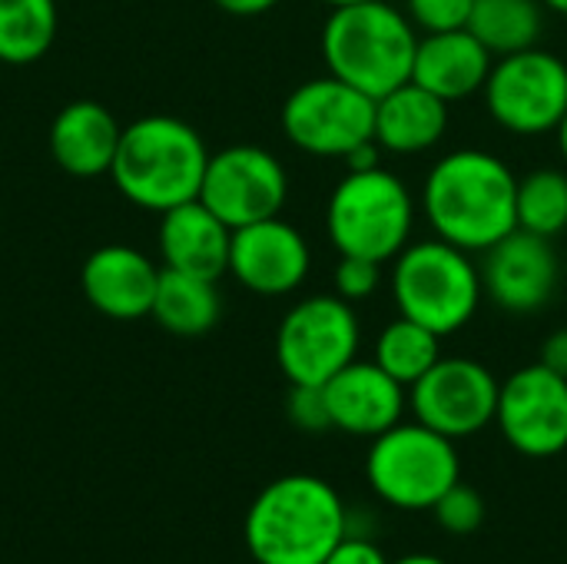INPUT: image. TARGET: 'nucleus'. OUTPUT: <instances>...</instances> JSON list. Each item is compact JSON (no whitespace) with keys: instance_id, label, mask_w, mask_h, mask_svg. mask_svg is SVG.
Instances as JSON below:
<instances>
[{"instance_id":"e433bc0d","label":"nucleus","mask_w":567,"mask_h":564,"mask_svg":"<svg viewBox=\"0 0 567 564\" xmlns=\"http://www.w3.org/2000/svg\"><path fill=\"white\" fill-rule=\"evenodd\" d=\"M551 13H561V17H567V0H542Z\"/></svg>"},{"instance_id":"1a4fd4ad","label":"nucleus","mask_w":567,"mask_h":564,"mask_svg":"<svg viewBox=\"0 0 567 564\" xmlns=\"http://www.w3.org/2000/svg\"><path fill=\"white\" fill-rule=\"evenodd\" d=\"M485 110L512 136L555 133L567 113V63L542 47L495 57L485 80Z\"/></svg>"},{"instance_id":"20e7f679","label":"nucleus","mask_w":567,"mask_h":564,"mask_svg":"<svg viewBox=\"0 0 567 564\" xmlns=\"http://www.w3.org/2000/svg\"><path fill=\"white\" fill-rule=\"evenodd\" d=\"M419 30L389 0L332 7L322 23V60L332 76L372 100L412 80Z\"/></svg>"},{"instance_id":"6ab92c4d","label":"nucleus","mask_w":567,"mask_h":564,"mask_svg":"<svg viewBox=\"0 0 567 564\" xmlns=\"http://www.w3.org/2000/svg\"><path fill=\"white\" fill-rule=\"evenodd\" d=\"M123 126L116 116L96 103V100H70L66 106L56 110L47 146L53 163L76 176V180H93V176H110L116 146H120Z\"/></svg>"},{"instance_id":"0eeeda50","label":"nucleus","mask_w":567,"mask_h":564,"mask_svg":"<svg viewBox=\"0 0 567 564\" xmlns=\"http://www.w3.org/2000/svg\"><path fill=\"white\" fill-rule=\"evenodd\" d=\"M365 479L385 505L402 512H432L435 502L462 479V459L452 439L412 419L372 439Z\"/></svg>"},{"instance_id":"9d476101","label":"nucleus","mask_w":567,"mask_h":564,"mask_svg":"<svg viewBox=\"0 0 567 564\" xmlns=\"http://www.w3.org/2000/svg\"><path fill=\"white\" fill-rule=\"evenodd\" d=\"M279 123L296 150L346 160L359 143L375 140V100L326 73L299 83L286 96Z\"/></svg>"},{"instance_id":"4468645a","label":"nucleus","mask_w":567,"mask_h":564,"mask_svg":"<svg viewBox=\"0 0 567 564\" xmlns=\"http://www.w3.org/2000/svg\"><path fill=\"white\" fill-rule=\"evenodd\" d=\"M561 283V259L551 239L512 229L482 253V286L492 306L508 316L542 312Z\"/></svg>"},{"instance_id":"5701e85b","label":"nucleus","mask_w":567,"mask_h":564,"mask_svg":"<svg viewBox=\"0 0 567 564\" xmlns=\"http://www.w3.org/2000/svg\"><path fill=\"white\" fill-rule=\"evenodd\" d=\"M548 7L542 0H475L468 30L488 47L492 57H508L538 47Z\"/></svg>"},{"instance_id":"bb28decb","label":"nucleus","mask_w":567,"mask_h":564,"mask_svg":"<svg viewBox=\"0 0 567 564\" xmlns=\"http://www.w3.org/2000/svg\"><path fill=\"white\" fill-rule=\"evenodd\" d=\"M435 522L449 532V535H472L482 529L485 522V499L478 495V489L465 485L462 479L435 502L432 509Z\"/></svg>"},{"instance_id":"a878e982","label":"nucleus","mask_w":567,"mask_h":564,"mask_svg":"<svg viewBox=\"0 0 567 564\" xmlns=\"http://www.w3.org/2000/svg\"><path fill=\"white\" fill-rule=\"evenodd\" d=\"M518 229L555 239L567 229V170L538 166L518 176Z\"/></svg>"},{"instance_id":"2eb2a0df","label":"nucleus","mask_w":567,"mask_h":564,"mask_svg":"<svg viewBox=\"0 0 567 564\" xmlns=\"http://www.w3.org/2000/svg\"><path fill=\"white\" fill-rule=\"evenodd\" d=\"M309 239L282 216L233 229L229 273L243 289L256 296H289L309 279Z\"/></svg>"},{"instance_id":"f257e3e1","label":"nucleus","mask_w":567,"mask_h":564,"mask_svg":"<svg viewBox=\"0 0 567 564\" xmlns=\"http://www.w3.org/2000/svg\"><path fill=\"white\" fill-rule=\"evenodd\" d=\"M515 196L518 176L498 153L462 146L425 173L419 213L439 239L475 256L518 229Z\"/></svg>"},{"instance_id":"f03ea898","label":"nucleus","mask_w":567,"mask_h":564,"mask_svg":"<svg viewBox=\"0 0 567 564\" xmlns=\"http://www.w3.org/2000/svg\"><path fill=\"white\" fill-rule=\"evenodd\" d=\"M243 535L256 564H322L349 535V509L326 479L282 475L252 499Z\"/></svg>"},{"instance_id":"c756f323","label":"nucleus","mask_w":567,"mask_h":564,"mask_svg":"<svg viewBox=\"0 0 567 564\" xmlns=\"http://www.w3.org/2000/svg\"><path fill=\"white\" fill-rule=\"evenodd\" d=\"M286 416L299 432H329L332 429V416H329V402H326V389L322 386H292L286 396Z\"/></svg>"},{"instance_id":"6e6552de","label":"nucleus","mask_w":567,"mask_h":564,"mask_svg":"<svg viewBox=\"0 0 567 564\" xmlns=\"http://www.w3.org/2000/svg\"><path fill=\"white\" fill-rule=\"evenodd\" d=\"M359 312L336 293L299 299L276 329V362L289 386H326L359 359Z\"/></svg>"},{"instance_id":"ddd939ff","label":"nucleus","mask_w":567,"mask_h":564,"mask_svg":"<svg viewBox=\"0 0 567 564\" xmlns=\"http://www.w3.org/2000/svg\"><path fill=\"white\" fill-rule=\"evenodd\" d=\"M495 425L525 459H555L567 449V379L532 362L498 389Z\"/></svg>"},{"instance_id":"473e14b6","label":"nucleus","mask_w":567,"mask_h":564,"mask_svg":"<svg viewBox=\"0 0 567 564\" xmlns=\"http://www.w3.org/2000/svg\"><path fill=\"white\" fill-rule=\"evenodd\" d=\"M382 146H379V140H365V143H359L342 163H346V170L349 173H362V170H375V166H382Z\"/></svg>"},{"instance_id":"4be33fe9","label":"nucleus","mask_w":567,"mask_h":564,"mask_svg":"<svg viewBox=\"0 0 567 564\" xmlns=\"http://www.w3.org/2000/svg\"><path fill=\"white\" fill-rule=\"evenodd\" d=\"M150 316L156 319L159 329L173 336L183 339L206 336L209 329H216L223 316V296L216 289V279H203L163 266Z\"/></svg>"},{"instance_id":"393cba45","label":"nucleus","mask_w":567,"mask_h":564,"mask_svg":"<svg viewBox=\"0 0 567 564\" xmlns=\"http://www.w3.org/2000/svg\"><path fill=\"white\" fill-rule=\"evenodd\" d=\"M372 359L405 389H412L439 359H442V336L432 329L395 316L375 339Z\"/></svg>"},{"instance_id":"72a5a7b5","label":"nucleus","mask_w":567,"mask_h":564,"mask_svg":"<svg viewBox=\"0 0 567 564\" xmlns=\"http://www.w3.org/2000/svg\"><path fill=\"white\" fill-rule=\"evenodd\" d=\"M213 3L233 17H259V13H269L272 7H279L282 0H213Z\"/></svg>"},{"instance_id":"aec40b11","label":"nucleus","mask_w":567,"mask_h":564,"mask_svg":"<svg viewBox=\"0 0 567 564\" xmlns=\"http://www.w3.org/2000/svg\"><path fill=\"white\" fill-rule=\"evenodd\" d=\"M495 57L488 47L465 27L445 33H419L412 80L445 103L468 100L485 90Z\"/></svg>"},{"instance_id":"cd10ccee","label":"nucleus","mask_w":567,"mask_h":564,"mask_svg":"<svg viewBox=\"0 0 567 564\" xmlns=\"http://www.w3.org/2000/svg\"><path fill=\"white\" fill-rule=\"evenodd\" d=\"M382 286V263L362 259V256H339L336 273H332V289L339 299L359 306L369 302Z\"/></svg>"},{"instance_id":"b1692460","label":"nucleus","mask_w":567,"mask_h":564,"mask_svg":"<svg viewBox=\"0 0 567 564\" xmlns=\"http://www.w3.org/2000/svg\"><path fill=\"white\" fill-rule=\"evenodd\" d=\"M53 40L56 0H0V63H37Z\"/></svg>"},{"instance_id":"9b49d317","label":"nucleus","mask_w":567,"mask_h":564,"mask_svg":"<svg viewBox=\"0 0 567 564\" xmlns=\"http://www.w3.org/2000/svg\"><path fill=\"white\" fill-rule=\"evenodd\" d=\"M199 199L229 229H239L282 213L289 199V173L276 153L252 143H236L209 153Z\"/></svg>"},{"instance_id":"f3484780","label":"nucleus","mask_w":567,"mask_h":564,"mask_svg":"<svg viewBox=\"0 0 567 564\" xmlns=\"http://www.w3.org/2000/svg\"><path fill=\"white\" fill-rule=\"evenodd\" d=\"M326 402L332 416V429L375 439L402 422L409 409V389L395 382L375 359H355L342 372H336L326 386Z\"/></svg>"},{"instance_id":"39448f33","label":"nucleus","mask_w":567,"mask_h":564,"mask_svg":"<svg viewBox=\"0 0 567 564\" xmlns=\"http://www.w3.org/2000/svg\"><path fill=\"white\" fill-rule=\"evenodd\" d=\"M389 289L399 316L432 329L442 339L462 332L485 299L482 266L472 253L439 236L412 239L392 259Z\"/></svg>"},{"instance_id":"f704fd0d","label":"nucleus","mask_w":567,"mask_h":564,"mask_svg":"<svg viewBox=\"0 0 567 564\" xmlns=\"http://www.w3.org/2000/svg\"><path fill=\"white\" fill-rule=\"evenodd\" d=\"M555 136H558V153H561V160H565V163H567V113H565V116H561V123H558Z\"/></svg>"},{"instance_id":"c9c22d12","label":"nucleus","mask_w":567,"mask_h":564,"mask_svg":"<svg viewBox=\"0 0 567 564\" xmlns=\"http://www.w3.org/2000/svg\"><path fill=\"white\" fill-rule=\"evenodd\" d=\"M392 564H449L442 562V558H435V555H405V558H399V562Z\"/></svg>"},{"instance_id":"a211bd4d","label":"nucleus","mask_w":567,"mask_h":564,"mask_svg":"<svg viewBox=\"0 0 567 564\" xmlns=\"http://www.w3.org/2000/svg\"><path fill=\"white\" fill-rule=\"evenodd\" d=\"M156 243L166 269L216 279L229 273V246L233 229L196 196L159 213Z\"/></svg>"},{"instance_id":"2f4dec72","label":"nucleus","mask_w":567,"mask_h":564,"mask_svg":"<svg viewBox=\"0 0 567 564\" xmlns=\"http://www.w3.org/2000/svg\"><path fill=\"white\" fill-rule=\"evenodd\" d=\"M538 362L558 376L567 379V326L555 329L545 342H542V352H538Z\"/></svg>"},{"instance_id":"c85d7f7f","label":"nucleus","mask_w":567,"mask_h":564,"mask_svg":"<svg viewBox=\"0 0 567 564\" xmlns=\"http://www.w3.org/2000/svg\"><path fill=\"white\" fill-rule=\"evenodd\" d=\"M475 0H405V13L419 33H445L465 30Z\"/></svg>"},{"instance_id":"dca6fc26","label":"nucleus","mask_w":567,"mask_h":564,"mask_svg":"<svg viewBox=\"0 0 567 564\" xmlns=\"http://www.w3.org/2000/svg\"><path fill=\"white\" fill-rule=\"evenodd\" d=\"M159 273L163 266H156L136 246L103 243L86 256L80 269V289L100 316L130 322L150 316Z\"/></svg>"},{"instance_id":"7ed1b4c3","label":"nucleus","mask_w":567,"mask_h":564,"mask_svg":"<svg viewBox=\"0 0 567 564\" xmlns=\"http://www.w3.org/2000/svg\"><path fill=\"white\" fill-rule=\"evenodd\" d=\"M209 150L196 126L169 113H150L123 126L110 180L140 209L166 213L203 189Z\"/></svg>"},{"instance_id":"7c9ffc66","label":"nucleus","mask_w":567,"mask_h":564,"mask_svg":"<svg viewBox=\"0 0 567 564\" xmlns=\"http://www.w3.org/2000/svg\"><path fill=\"white\" fill-rule=\"evenodd\" d=\"M322 564H392V562L382 555V548H379L375 542H369L365 535L349 532V535L332 548V555H329Z\"/></svg>"},{"instance_id":"f8f14e48","label":"nucleus","mask_w":567,"mask_h":564,"mask_svg":"<svg viewBox=\"0 0 567 564\" xmlns=\"http://www.w3.org/2000/svg\"><path fill=\"white\" fill-rule=\"evenodd\" d=\"M502 382L488 366L465 356H442L412 389L409 409L415 422L458 442L495 422Z\"/></svg>"},{"instance_id":"412c9836","label":"nucleus","mask_w":567,"mask_h":564,"mask_svg":"<svg viewBox=\"0 0 567 564\" xmlns=\"http://www.w3.org/2000/svg\"><path fill=\"white\" fill-rule=\"evenodd\" d=\"M449 133V103L415 80L375 100V140L385 153L419 156L435 150Z\"/></svg>"},{"instance_id":"423d86ee","label":"nucleus","mask_w":567,"mask_h":564,"mask_svg":"<svg viewBox=\"0 0 567 564\" xmlns=\"http://www.w3.org/2000/svg\"><path fill=\"white\" fill-rule=\"evenodd\" d=\"M419 216V199L405 180L385 166L349 173L326 199V233L339 256L392 263L409 243Z\"/></svg>"},{"instance_id":"4c0bfd02","label":"nucleus","mask_w":567,"mask_h":564,"mask_svg":"<svg viewBox=\"0 0 567 564\" xmlns=\"http://www.w3.org/2000/svg\"><path fill=\"white\" fill-rule=\"evenodd\" d=\"M322 3H326V7L332 10V7H349V3H369V0H322Z\"/></svg>"}]
</instances>
